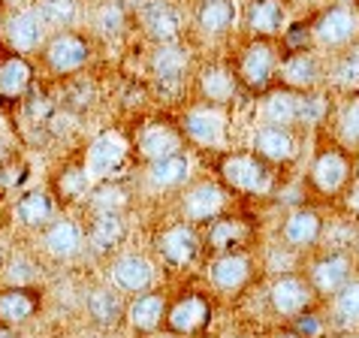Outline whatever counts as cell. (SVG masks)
<instances>
[{"label":"cell","instance_id":"8992f818","mask_svg":"<svg viewBox=\"0 0 359 338\" xmlns=\"http://www.w3.org/2000/svg\"><path fill=\"white\" fill-rule=\"evenodd\" d=\"M359 34V13L351 6H332L314 25V36L320 46H347Z\"/></svg>","mask_w":359,"mask_h":338},{"label":"cell","instance_id":"30bf717a","mask_svg":"<svg viewBox=\"0 0 359 338\" xmlns=\"http://www.w3.org/2000/svg\"><path fill=\"white\" fill-rule=\"evenodd\" d=\"M224 205H226V196H224L221 187L212 184V182H199L184 194L182 212H184L187 221L199 224V221H215V217L224 212Z\"/></svg>","mask_w":359,"mask_h":338},{"label":"cell","instance_id":"2e32d148","mask_svg":"<svg viewBox=\"0 0 359 338\" xmlns=\"http://www.w3.org/2000/svg\"><path fill=\"white\" fill-rule=\"evenodd\" d=\"M347 178H351V163L344 161L341 151H323L311 166V182L317 191H323V194L344 191Z\"/></svg>","mask_w":359,"mask_h":338},{"label":"cell","instance_id":"7c38bea8","mask_svg":"<svg viewBox=\"0 0 359 338\" xmlns=\"http://www.w3.org/2000/svg\"><path fill=\"white\" fill-rule=\"evenodd\" d=\"M208 317H212V308H208V302L203 299V296L191 293V296H184V299H178L166 311V326L175 335H194V332H199L208 323Z\"/></svg>","mask_w":359,"mask_h":338},{"label":"cell","instance_id":"6da1fadb","mask_svg":"<svg viewBox=\"0 0 359 338\" xmlns=\"http://www.w3.org/2000/svg\"><path fill=\"white\" fill-rule=\"evenodd\" d=\"M221 175L233 191H242V194L260 196L272 191V169L251 154H229L221 163Z\"/></svg>","mask_w":359,"mask_h":338},{"label":"cell","instance_id":"f546056e","mask_svg":"<svg viewBox=\"0 0 359 338\" xmlns=\"http://www.w3.org/2000/svg\"><path fill=\"white\" fill-rule=\"evenodd\" d=\"M196 25L205 34H224L236 25V4L233 0H203L196 9Z\"/></svg>","mask_w":359,"mask_h":338},{"label":"cell","instance_id":"5b68a950","mask_svg":"<svg viewBox=\"0 0 359 338\" xmlns=\"http://www.w3.org/2000/svg\"><path fill=\"white\" fill-rule=\"evenodd\" d=\"M39 305H43V296H39L34 287H4L0 290V326L4 330H18V326L31 323Z\"/></svg>","mask_w":359,"mask_h":338},{"label":"cell","instance_id":"b9f144b4","mask_svg":"<svg viewBox=\"0 0 359 338\" xmlns=\"http://www.w3.org/2000/svg\"><path fill=\"white\" fill-rule=\"evenodd\" d=\"M320 118H323V100H320V97H305V94H302L299 121H302V124H317Z\"/></svg>","mask_w":359,"mask_h":338},{"label":"cell","instance_id":"7bdbcfd3","mask_svg":"<svg viewBox=\"0 0 359 338\" xmlns=\"http://www.w3.org/2000/svg\"><path fill=\"white\" fill-rule=\"evenodd\" d=\"M347 208H351L353 215H359V182L351 187V191H347Z\"/></svg>","mask_w":359,"mask_h":338},{"label":"cell","instance_id":"bcb514c9","mask_svg":"<svg viewBox=\"0 0 359 338\" xmlns=\"http://www.w3.org/2000/svg\"><path fill=\"white\" fill-rule=\"evenodd\" d=\"M0 4H9V6H22L25 0H0Z\"/></svg>","mask_w":359,"mask_h":338},{"label":"cell","instance_id":"52a82bcc","mask_svg":"<svg viewBox=\"0 0 359 338\" xmlns=\"http://www.w3.org/2000/svg\"><path fill=\"white\" fill-rule=\"evenodd\" d=\"M136 145H139V154L148 163H154V161H163V157L182 154V133L175 127H169L166 121H145L136 136Z\"/></svg>","mask_w":359,"mask_h":338},{"label":"cell","instance_id":"484cf974","mask_svg":"<svg viewBox=\"0 0 359 338\" xmlns=\"http://www.w3.org/2000/svg\"><path fill=\"white\" fill-rule=\"evenodd\" d=\"M299 109H302V94H296V91H272L266 97V103H263V118H266V124H272V127H290L299 121Z\"/></svg>","mask_w":359,"mask_h":338},{"label":"cell","instance_id":"9a60e30c","mask_svg":"<svg viewBox=\"0 0 359 338\" xmlns=\"http://www.w3.org/2000/svg\"><path fill=\"white\" fill-rule=\"evenodd\" d=\"M196 248H199L196 233H194V227H187V224H172L157 236V251L172 266H187L196 257Z\"/></svg>","mask_w":359,"mask_h":338},{"label":"cell","instance_id":"c3c4849f","mask_svg":"<svg viewBox=\"0 0 359 338\" xmlns=\"http://www.w3.org/2000/svg\"><path fill=\"white\" fill-rule=\"evenodd\" d=\"M0 266H4V254H0Z\"/></svg>","mask_w":359,"mask_h":338},{"label":"cell","instance_id":"4fadbf2b","mask_svg":"<svg viewBox=\"0 0 359 338\" xmlns=\"http://www.w3.org/2000/svg\"><path fill=\"white\" fill-rule=\"evenodd\" d=\"M139 18H142L145 34L151 36L157 46L175 43L178 31H182V18H178V13L166 4V0H148L142 6V13H139Z\"/></svg>","mask_w":359,"mask_h":338},{"label":"cell","instance_id":"ac0fdd59","mask_svg":"<svg viewBox=\"0 0 359 338\" xmlns=\"http://www.w3.org/2000/svg\"><path fill=\"white\" fill-rule=\"evenodd\" d=\"M127 236V224L121 212H97V217L88 227V245L97 254H109L112 248H118Z\"/></svg>","mask_w":359,"mask_h":338},{"label":"cell","instance_id":"e0dca14e","mask_svg":"<svg viewBox=\"0 0 359 338\" xmlns=\"http://www.w3.org/2000/svg\"><path fill=\"white\" fill-rule=\"evenodd\" d=\"M124 317L136 332H154V330H161V323L166 320V302H163V296H157V293H139L136 299L124 308Z\"/></svg>","mask_w":359,"mask_h":338},{"label":"cell","instance_id":"d6986e66","mask_svg":"<svg viewBox=\"0 0 359 338\" xmlns=\"http://www.w3.org/2000/svg\"><path fill=\"white\" fill-rule=\"evenodd\" d=\"M43 242H46V251L57 257V260H67V257H76L79 251H82V245H85V233H82V227H79L76 221H52L46 227V236H43Z\"/></svg>","mask_w":359,"mask_h":338},{"label":"cell","instance_id":"8d00e7d4","mask_svg":"<svg viewBox=\"0 0 359 338\" xmlns=\"http://www.w3.org/2000/svg\"><path fill=\"white\" fill-rule=\"evenodd\" d=\"M39 15H43L46 25H69L79 13V4L76 0H39Z\"/></svg>","mask_w":359,"mask_h":338},{"label":"cell","instance_id":"603a6c76","mask_svg":"<svg viewBox=\"0 0 359 338\" xmlns=\"http://www.w3.org/2000/svg\"><path fill=\"white\" fill-rule=\"evenodd\" d=\"M85 308H88V317H91L97 326H103V330H112L124 317L121 296L115 290H109V287H94L85 299Z\"/></svg>","mask_w":359,"mask_h":338},{"label":"cell","instance_id":"7dc6e473","mask_svg":"<svg viewBox=\"0 0 359 338\" xmlns=\"http://www.w3.org/2000/svg\"><path fill=\"white\" fill-rule=\"evenodd\" d=\"M0 338H13V332H9V330H4V326H0Z\"/></svg>","mask_w":359,"mask_h":338},{"label":"cell","instance_id":"f1b7e54d","mask_svg":"<svg viewBox=\"0 0 359 338\" xmlns=\"http://www.w3.org/2000/svg\"><path fill=\"white\" fill-rule=\"evenodd\" d=\"M151 67H154V76L163 82H182V73L187 69V52L175 43H163L154 48L151 55Z\"/></svg>","mask_w":359,"mask_h":338},{"label":"cell","instance_id":"83f0119b","mask_svg":"<svg viewBox=\"0 0 359 338\" xmlns=\"http://www.w3.org/2000/svg\"><path fill=\"white\" fill-rule=\"evenodd\" d=\"M320 236V217L311 208H299L284 221V242L293 248H311Z\"/></svg>","mask_w":359,"mask_h":338},{"label":"cell","instance_id":"5bb4252c","mask_svg":"<svg viewBox=\"0 0 359 338\" xmlns=\"http://www.w3.org/2000/svg\"><path fill=\"white\" fill-rule=\"evenodd\" d=\"M269 299H272V308L281 317H296L311 302V284H305L302 278H296V275H284L272 284Z\"/></svg>","mask_w":359,"mask_h":338},{"label":"cell","instance_id":"ab89813d","mask_svg":"<svg viewBox=\"0 0 359 338\" xmlns=\"http://www.w3.org/2000/svg\"><path fill=\"white\" fill-rule=\"evenodd\" d=\"M338 130L341 139L351 145H359V100H351L341 112V121H338Z\"/></svg>","mask_w":359,"mask_h":338},{"label":"cell","instance_id":"f35d334b","mask_svg":"<svg viewBox=\"0 0 359 338\" xmlns=\"http://www.w3.org/2000/svg\"><path fill=\"white\" fill-rule=\"evenodd\" d=\"M335 85L344 91H359V55H347L335 67Z\"/></svg>","mask_w":359,"mask_h":338},{"label":"cell","instance_id":"681fc988","mask_svg":"<svg viewBox=\"0 0 359 338\" xmlns=\"http://www.w3.org/2000/svg\"><path fill=\"white\" fill-rule=\"evenodd\" d=\"M161 338H175V335H161Z\"/></svg>","mask_w":359,"mask_h":338},{"label":"cell","instance_id":"74e56055","mask_svg":"<svg viewBox=\"0 0 359 338\" xmlns=\"http://www.w3.org/2000/svg\"><path fill=\"white\" fill-rule=\"evenodd\" d=\"M22 103H25V115L31 118V121H36V124H46V121H52L55 118L52 97L43 94V91H27L22 97Z\"/></svg>","mask_w":359,"mask_h":338},{"label":"cell","instance_id":"4316f807","mask_svg":"<svg viewBox=\"0 0 359 338\" xmlns=\"http://www.w3.org/2000/svg\"><path fill=\"white\" fill-rule=\"evenodd\" d=\"M287 22V9L281 0H251V6H248V27H251L254 34H278Z\"/></svg>","mask_w":359,"mask_h":338},{"label":"cell","instance_id":"9c48e42d","mask_svg":"<svg viewBox=\"0 0 359 338\" xmlns=\"http://www.w3.org/2000/svg\"><path fill=\"white\" fill-rule=\"evenodd\" d=\"M278 69V55L269 43H251L238 61V76L248 88H266Z\"/></svg>","mask_w":359,"mask_h":338},{"label":"cell","instance_id":"f5cc1de1","mask_svg":"<svg viewBox=\"0 0 359 338\" xmlns=\"http://www.w3.org/2000/svg\"><path fill=\"white\" fill-rule=\"evenodd\" d=\"M302 4H305V0H302Z\"/></svg>","mask_w":359,"mask_h":338},{"label":"cell","instance_id":"3957f363","mask_svg":"<svg viewBox=\"0 0 359 338\" xmlns=\"http://www.w3.org/2000/svg\"><path fill=\"white\" fill-rule=\"evenodd\" d=\"M43 58L52 73H76V69H82L88 64V58H91V48H88V39L79 36V34H57L46 43L43 48Z\"/></svg>","mask_w":359,"mask_h":338},{"label":"cell","instance_id":"60d3db41","mask_svg":"<svg viewBox=\"0 0 359 338\" xmlns=\"http://www.w3.org/2000/svg\"><path fill=\"white\" fill-rule=\"evenodd\" d=\"M121 25H124V9L118 4H106L97 13V27L103 34H118V31H121Z\"/></svg>","mask_w":359,"mask_h":338},{"label":"cell","instance_id":"d6a6232c","mask_svg":"<svg viewBox=\"0 0 359 338\" xmlns=\"http://www.w3.org/2000/svg\"><path fill=\"white\" fill-rule=\"evenodd\" d=\"M281 79L284 85L296 88V91H305V88H311L317 82V64L311 55H293L287 58L281 64Z\"/></svg>","mask_w":359,"mask_h":338},{"label":"cell","instance_id":"4dcf8cb0","mask_svg":"<svg viewBox=\"0 0 359 338\" xmlns=\"http://www.w3.org/2000/svg\"><path fill=\"white\" fill-rule=\"evenodd\" d=\"M187 175H191V161L184 154L163 157V161H154L148 166V178L157 187H178L187 182Z\"/></svg>","mask_w":359,"mask_h":338},{"label":"cell","instance_id":"836d02e7","mask_svg":"<svg viewBox=\"0 0 359 338\" xmlns=\"http://www.w3.org/2000/svg\"><path fill=\"white\" fill-rule=\"evenodd\" d=\"M245 238V224L233 221V217H215L212 221V230H208V242L217 251H226V248H233L236 242H242Z\"/></svg>","mask_w":359,"mask_h":338},{"label":"cell","instance_id":"1f68e13d","mask_svg":"<svg viewBox=\"0 0 359 338\" xmlns=\"http://www.w3.org/2000/svg\"><path fill=\"white\" fill-rule=\"evenodd\" d=\"M199 88H203V97L208 103H226L236 94V76L224 67H208L199 79Z\"/></svg>","mask_w":359,"mask_h":338},{"label":"cell","instance_id":"816d5d0a","mask_svg":"<svg viewBox=\"0 0 359 338\" xmlns=\"http://www.w3.org/2000/svg\"><path fill=\"white\" fill-rule=\"evenodd\" d=\"M356 173H359V166H356Z\"/></svg>","mask_w":359,"mask_h":338},{"label":"cell","instance_id":"ee69618b","mask_svg":"<svg viewBox=\"0 0 359 338\" xmlns=\"http://www.w3.org/2000/svg\"><path fill=\"white\" fill-rule=\"evenodd\" d=\"M299 330H302L305 335H314L320 326H317V320H311V317H305V320H299Z\"/></svg>","mask_w":359,"mask_h":338},{"label":"cell","instance_id":"d4e9b609","mask_svg":"<svg viewBox=\"0 0 359 338\" xmlns=\"http://www.w3.org/2000/svg\"><path fill=\"white\" fill-rule=\"evenodd\" d=\"M55 215V203L46 191H25L15 203V217L31 230H39V227H48Z\"/></svg>","mask_w":359,"mask_h":338},{"label":"cell","instance_id":"277c9868","mask_svg":"<svg viewBox=\"0 0 359 338\" xmlns=\"http://www.w3.org/2000/svg\"><path fill=\"white\" fill-rule=\"evenodd\" d=\"M184 136L203 148H224L226 142V118L215 106H194L184 115Z\"/></svg>","mask_w":359,"mask_h":338},{"label":"cell","instance_id":"f907efd6","mask_svg":"<svg viewBox=\"0 0 359 338\" xmlns=\"http://www.w3.org/2000/svg\"><path fill=\"white\" fill-rule=\"evenodd\" d=\"M226 338H238V335H226Z\"/></svg>","mask_w":359,"mask_h":338},{"label":"cell","instance_id":"f6af8a7d","mask_svg":"<svg viewBox=\"0 0 359 338\" xmlns=\"http://www.w3.org/2000/svg\"><path fill=\"white\" fill-rule=\"evenodd\" d=\"M275 338H302V335H299V332H278Z\"/></svg>","mask_w":359,"mask_h":338},{"label":"cell","instance_id":"d590c367","mask_svg":"<svg viewBox=\"0 0 359 338\" xmlns=\"http://www.w3.org/2000/svg\"><path fill=\"white\" fill-rule=\"evenodd\" d=\"M335 314H338V320L347 326L359 323V281H347L341 290L335 293Z\"/></svg>","mask_w":359,"mask_h":338},{"label":"cell","instance_id":"cb8c5ba5","mask_svg":"<svg viewBox=\"0 0 359 338\" xmlns=\"http://www.w3.org/2000/svg\"><path fill=\"white\" fill-rule=\"evenodd\" d=\"M254 148H257V154H260V157H266V161H275V163H284V161H290V157L296 154L293 136L287 133L284 127H272V124H266V127L257 130Z\"/></svg>","mask_w":359,"mask_h":338},{"label":"cell","instance_id":"e575fe53","mask_svg":"<svg viewBox=\"0 0 359 338\" xmlns=\"http://www.w3.org/2000/svg\"><path fill=\"white\" fill-rule=\"evenodd\" d=\"M88 187H91V178H88L85 166H69L61 173V178H57V191H61L64 203L82 200V196L88 194Z\"/></svg>","mask_w":359,"mask_h":338},{"label":"cell","instance_id":"7402d4cb","mask_svg":"<svg viewBox=\"0 0 359 338\" xmlns=\"http://www.w3.org/2000/svg\"><path fill=\"white\" fill-rule=\"evenodd\" d=\"M347 281H351V257H344V254H329L323 260H317L311 269V284L320 293L335 296Z\"/></svg>","mask_w":359,"mask_h":338},{"label":"cell","instance_id":"ba28073f","mask_svg":"<svg viewBox=\"0 0 359 338\" xmlns=\"http://www.w3.org/2000/svg\"><path fill=\"white\" fill-rule=\"evenodd\" d=\"M46 27L48 25L43 22V15L36 9H22L6 22V39L15 48V55H27L46 43Z\"/></svg>","mask_w":359,"mask_h":338},{"label":"cell","instance_id":"7a4b0ae2","mask_svg":"<svg viewBox=\"0 0 359 338\" xmlns=\"http://www.w3.org/2000/svg\"><path fill=\"white\" fill-rule=\"evenodd\" d=\"M127 151H130V142L118 133V130H103L91 145H88L85 154V173L91 182L112 175L118 166L127 161Z\"/></svg>","mask_w":359,"mask_h":338},{"label":"cell","instance_id":"ffe728a7","mask_svg":"<svg viewBox=\"0 0 359 338\" xmlns=\"http://www.w3.org/2000/svg\"><path fill=\"white\" fill-rule=\"evenodd\" d=\"M34 69L22 55H6L0 61V100H22L31 91Z\"/></svg>","mask_w":359,"mask_h":338},{"label":"cell","instance_id":"8fae6325","mask_svg":"<svg viewBox=\"0 0 359 338\" xmlns=\"http://www.w3.org/2000/svg\"><path fill=\"white\" fill-rule=\"evenodd\" d=\"M112 284L121 293H145L154 284V266L142 254H124L112 266Z\"/></svg>","mask_w":359,"mask_h":338},{"label":"cell","instance_id":"44dd1931","mask_svg":"<svg viewBox=\"0 0 359 338\" xmlns=\"http://www.w3.org/2000/svg\"><path fill=\"white\" fill-rule=\"evenodd\" d=\"M212 284L217 287V290H224V293H236V290H242V287L248 284V278H251V263H248V257L242 254H224V257H217V260L212 263Z\"/></svg>","mask_w":359,"mask_h":338}]
</instances>
